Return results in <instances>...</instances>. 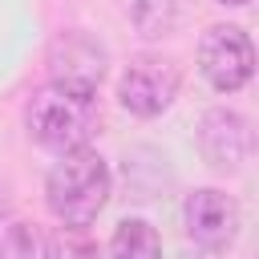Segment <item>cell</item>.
<instances>
[{
  "label": "cell",
  "instance_id": "6da1fadb",
  "mask_svg": "<svg viewBox=\"0 0 259 259\" xmlns=\"http://www.w3.org/2000/svg\"><path fill=\"white\" fill-rule=\"evenodd\" d=\"M45 202L61 227L85 231L109 202V166L97 150L61 154L45 178Z\"/></svg>",
  "mask_w": 259,
  "mask_h": 259
},
{
  "label": "cell",
  "instance_id": "7a4b0ae2",
  "mask_svg": "<svg viewBox=\"0 0 259 259\" xmlns=\"http://www.w3.org/2000/svg\"><path fill=\"white\" fill-rule=\"evenodd\" d=\"M101 125V109L89 93H69V89H40L28 109H24V130L36 146L53 150V154H73V150H89V138Z\"/></svg>",
  "mask_w": 259,
  "mask_h": 259
},
{
  "label": "cell",
  "instance_id": "3957f363",
  "mask_svg": "<svg viewBox=\"0 0 259 259\" xmlns=\"http://www.w3.org/2000/svg\"><path fill=\"white\" fill-rule=\"evenodd\" d=\"M105 65H109L105 45L97 36L81 32V28L57 32L53 45H49V85H57V89L93 97L101 77H105Z\"/></svg>",
  "mask_w": 259,
  "mask_h": 259
},
{
  "label": "cell",
  "instance_id": "277c9868",
  "mask_svg": "<svg viewBox=\"0 0 259 259\" xmlns=\"http://www.w3.org/2000/svg\"><path fill=\"white\" fill-rule=\"evenodd\" d=\"M198 69H202V77L219 93L243 89L251 81V73H255L251 36L239 24H214V28H206V36L198 45Z\"/></svg>",
  "mask_w": 259,
  "mask_h": 259
},
{
  "label": "cell",
  "instance_id": "5b68a950",
  "mask_svg": "<svg viewBox=\"0 0 259 259\" xmlns=\"http://www.w3.org/2000/svg\"><path fill=\"white\" fill-rule=\"evenodd\" d=\"M117 97L130 113L138 117H158L162 109L174 105L178 97V65L170 57H158V53H142L125 65L121 73V85H117Z\"/></svg>",
  "mask_w": 259,
  "mask_h": 259
},
{
  "label": "cell",
  "instance_id": "8992f818",
  "mask_svg": "<svg viewBox=\"0 0 259 259\" xmlns=\"http://www.w3.org/2000/svg\"><path fill=\"white\" fill-rule=\"evenodd\" d=\"M182 223H186V235L198 247L219 251V247H231L235 235H239V206H235L231 194H223L214 186H202V190H190L186 194Z\"/></svg>",
  "mask_w": 259,
  "mask_h": 259
},
{
  "label": "cell",
  "instance_id": "52a82bcc",
  "mask_svg": "<svg viewBox=\"0 0 259 259\" xmlns=\"http://www.w3.org/2000/svg\"><path fill=\"white\" fill-rule=\"evenodd\" d=\"M251 146H255V138H251L247 117H239V113H231V109H210V113H202V121H198V150H202V158H206L210 166H219V170H239V166L251 158Z\"/></svg>",
  "mask_w": 259,
  "mask_h": 259
},
{
  "label": "cell",
  "instance_id": "ba28073f",
  "mask_svg": "<svg viewBox=\"0 0 259 259\" xmlns=\"http://www.w3.org/2000/svg\"><path fill=\"white\" fill-rule=\"evenodd\" d=\"M109 259H162V239L146 219H125L109 239Z\"/></svg>",
  "mask_w": 259,
  "mask_h": 259
},
{
  "label": "cell",
  "instance_id": "9c48e42d",
  "mask_svg": "<svg viewBox=\"0 0 259 259\" xmlns=\"http://www.w3.org/2000/svg\"><path fill=\"white\" fill-rule=\"evenodd\" d=\"M0 259H45V239L28 223H0Z\"/></svg>",
  "mask_w": 259,
  "mask_h": 259
},
{
  "label": "cell",
  "instance_id": "30bf717a",
  "mask_svg": "<svg viewBox=\"0 0 259 259\" xmlns=\"http://www.w3.org/2000/svg\"><path fill=\"white\" fill-rule=\"evenodd\" d=\"M45 259H101V251H97V243L85 231L61 227L57 235L45 239Z\"/></svg>",
  "mask_w": 259,
  "mask_h": 259
},
{
  "label": "cell",
  "instance_id": "8fae6325",
  "mask_svg": "<svg viewBox=\"0 0 259 259\" xmlns=\"http://www.w3.org/2000/svg\"><path fill=\"white\" fill-rule=\"evenodd\" d=\"M178 259H223L219 251H206V247H194V251H182Z\"/></svg>",
  "mask_w": 259,
  "mask_h": 259
},
{
  "label": "cell",
  "instance_id": "7c38bea8",
  "mask_svg": "<svg viewBox=\"0 0 259 259\" xmlns=\"http://www.w3.org/2000/svg\"><path fill=\"white\" fill-rule=\"evenodd\" d=\"M219 4H231V8H243V4H251V0H219Z\"/></svg>",
  "mask_w": 259,
  "mask_h": 259
}]
</instances>
